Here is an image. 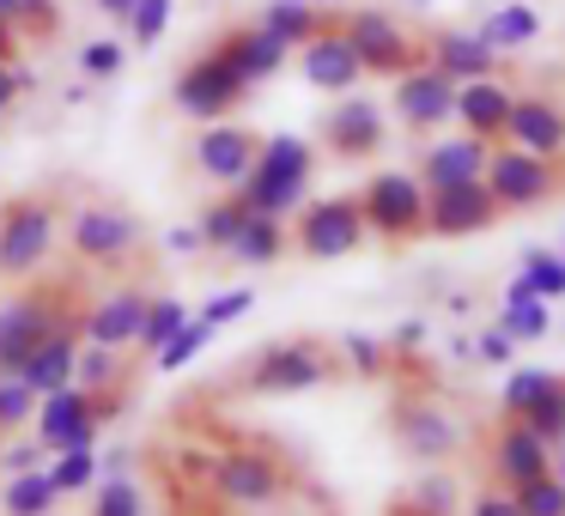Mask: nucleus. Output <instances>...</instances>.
Returning a JSON list of instances; mask_svg holds the SVG:
<instances>
[{
  "mask_svg": "<svg viewBox=\"0 0 565 516\" xmlns=\"http://www.w3.org/2000/svg\"><path fill=\"white\" fill-rule=\"evenodd\" d=\"M207 486L220 492V504H232V510H268V504L286 498V462L274 450L237 443V450H225L207 462Z\"/></svg>",
  "mask_w": 565,
  "mask_h": 516,
  "instance_id": "obj_6",
  "label": "nucleus"
},
{
  "mask_svg": "<svg viewBox=\"0 0 565 516\" xmlns=\"http://www.w3.org/2000/svg\"><path fill=\"white\" fill-rule=\"evenodd\" d=\"M468 516H516V498H511V492H480V498L475 504H468Z\"/></svg>",
  "mask_w": 565,
  "mask_h": 516,
  "instance_id": "obj_51",
  "label": "nucleus"
},
{
  "mask_svg": "<svg viewBox=\"0 0 565 516\" xmlns=\"http://www.w3.org/2000/svg\"><path fill=\"white\" fill-rule=\"evenodd\" d=\"M55 25H62V13H55V0H19V13H13V31L31 43L55 37Z\"/></svg>",
  "mask_w": 565,
  "mask_h": 516,
  "instance_id": "obj_48",
  "label": "nucleus"
},
{
  "mask_svg": "<svg viewBox=\"0 0 565 516\" xmlns=\"http://www.w3.org/2000/svg\"><path fill=\"white\" fill-rule=\"evenodd\" d=\"M62 207L50 195H13L0 201V280H31L55 256Z\"/></svg>",
  "mask_w": 565,
  "mask_h": 516,
  "instance_id": "obj_2",
  "label": "nucleus"
},
{
  "mask_svg": "<svg viewBox=\"0 0 565 516\" xmlns=\"http://www.w3.org/2000/svg\"><path fill=\"white\" fill-rule=\"evenodd\" d=\"M305 7H334V0H305Z\"/></svg>",
  "mask_w": 565,
  "mask_h": 516,
  "instance_id": "obj_59",
  "label": "nucleus"
},
{
  "mask_svg": "<svg viewBox=\"0 0 565 516\" xmlns=\"http://www.w3.org/2000/svg\"><path fill=\"white\" fill-rule=\"evenodd\" d=\"M341 37L353 43L359 67H365V74H383V79H402L407 67L426 62V43L407 37V31L395 25L390 13H377V7H365V13H341Z\"/></svg>",
  "mask_w": 565,
  "mask_h": 516,
  "instance_id": "obj_12",
  "label": "nucleus"
},
{
  "mask_svg": "<svg viewBox=\"0 0 565 516\" xmlns=\"http://www.w3.org/2000/svg\"><path fill=\"white\" fill-rule=\"evenodd\" d=\"M256 25L268 31V37H280L286 50H305L310 37H322V31L341 25V13H329V7H305V0H268L256 13Z\"/></svg>",
  "mask_w": 565,
  "mask_h": 516,
  "instance_id": "obj_27",
  "label": "nucleus"
},
{
  "mask_svg": "<svg viewBox=\"0 0 565 516\" xmlns=\"http://www.w3.org/2000/svg\"><path fill=\"white\" fill-rule=\"evenodd\" d=\"M523 426L535 431L547 450H553V443H565V377H553V389L541 395V401L523 407Z\"/></svg>",
  "mask_w": 565,
  "mask_h": 516,
  "instance_id": "obj_36",
  "label": "nucleus"
},
{
  "mask_svg": "<svg viewBox=\"0 0 565 516\" xmlns=\"http://www.w3.org/2000/svg\"><path fill=\"white\" fill-rule=\"evenodd\" d=\"M79 304L67 298V286H31V292L0 304V377H13L62 322H74Z\"/></svg>",
  "mask_w": 565,
  "mask_h": 516,
  "instance_id": "obj_3",
  "label": "nucleus"
},
{
  "mask_svg": "<svg viewBox=\"0 0 565 516\" xmlns=\"http://www.w3.org/2000/svg\"><path fill=\"white\" fill-rule=\"evenodd\" d=\"M147 304H152V292H140V286H116V292H104V298H98V304L79 310V341H92V346H116V353H128V346L140 341Z\"/></svg>",
  "mask_w": 565,
  "mask_h": 516,
  "instance_id": "obj_15",
  "label": "nucleus"
},
{
  "mask_svg": "<svg viewBox=\"0 0 565 516\" xmlns=\"http://www.w3.org/2000/svg\"><path fill=\"white\" fill-rule=\"evenodd\" d=\"M511 498H516V516H565V486H559L553 474H541V480H529V486H516Z\"/></svg>",
  "mask_w": 565,
  "mask_h": 516,
  "instance_id": "obj_43",
  "label": "nucleus"
},
{
  "mask_svg": "<svg viewBox=\"0 0 565 516\" xmlns=\"http://www.w3.org/2000/svg\"><path fill=\"white\" fill-rule=\"evenodd\" d=\"M104 413H110V395H92V389H79V383H67V389H55V395H38L31 438H38L50 455H62V450H98Z\"/></svg>",
  "mask_w": 565,
  "mask_h": 516,
  "instance_id": "obj_7",
  "label": "nucleus"
},
{
  "mask_svg": "<svg viewBox=\"0 0 565 516\" xmlns=\"http://www.w3.org/2000/svg\"><path fill=\"white\" fill-rule=\"evenodd\" d=\"M13 55H19V31L7 25V19H0V67L13 62Z\"/></svg>",
  "mask_w": 565,
  "mask_h": 516,
  "instance_id": "obj_55",
  "label": "nucleus"
},
{
  "mask_svg": "<svg viewBox=\"0 0 565 516\" xmlns=\"http://www.w3.org/2000/svg\"><path fill=\"white\" fill-rule=\"evenodd\" d=\"M475 31L504 55V50H523V43H535V37H541V13H535V7H516V0H511V7H499V13L480 19Z\"/></svg>",
  "mask_w": 565,
  "mask_h": 516,
  "instance_id": "obj_29",
  "label": "nucleus"
},
{
  "mask_svg": "<svg viewBox=\"0 0 565 516\" xmlns=\"http://www.w3.org/2000/svg\"><path fill=\"white\" fill-rule=\"evenodd\" d=\"M504 213L487 195V183H450V189H426V237H475L492 232Z\"/></svg>",
  "mask_w": 565,
  "mask_h": 516,
  "instance_id": "obj_13",
  "label": "nucleus"
},
{
  "mask_svg": "<svg viewBox=\"0 0 565 516\" xmlns=\"http://www.w3.org/2000/svg\"><path fill=\"white\" fill-rule=\"evenodd\" d=\"M43 462H50V450H43L38 438L7 443V450H0V467H7V474H25V467H43Z\"/></svg>",
  "mask_w": 565,
  "mask_h": 516,
  "instance_id": "obj_49",
  "label": "nucleus"
},
{
  "mask_svg": "<svg viewBox=\"0 0 565 516\" xmlns=\"http://www.w3.org/2000/svg\"><path fill=\"white\" fill-rule=\"evenodd\" d=\"M207 341H213V329H207L201 316H189L183 329H177L171 341L159 346V353H152V370H164V377H171V370H183V365H189V358H195Z\"/></svg>",
  "mask_w": 565,
  "mask_h": 516,
  "instance_id": "obj_37",
  "label": "nucleus"
},
{
  "mask_svg": "<svg viewBox=\"0 0 565 516\" xmlns=\"http://www.w3.org/2000/svg\"><path fill=\"white\" fill-rule=\"evenodd\" d=\"M329 377H334V358L317 341H274L244 365L249 395H305V389H322Z\"/></svg>",
  "mask_w": 565,
  "mask_h": 516,
  "instance_id": "obj_11",
  "label": "nucleus"
},
{
  "mask_svg": "<svg viewBox=\"0 0 565 516\" xmlns=\"http://www.w3.org/2000/svg\"><path fill=\"white\" fill-rule=\"evenodd\" d=\"M395 443H402V455H414V462L438 467L456 455V443H462V431H456V419L444 413V407L431 401H395Z\"/></svg>",
  "mask_w": 565,
  "mask_h": 516,
  "instance_id": "obj_16",
  "label": "nucleus"
},
{
  "mask_svg": "<svg viewBox=\"0 0 565 516\" xmlns=\"http://www.w3.org/2000/svg\"><path fill=\"white\" fill-rule=\"evenodd\" d=\"M31 413H38V395L19 377H0V438H13L19 426H31Z\"/></svg>",
  "mask_w": 565,
  "mask_h": 516,
  "instance_id": "obj_44",
  "label": "nucleus"
},
{
  "mask_svg": "<svg viewBox=\"0 0 565 516\" xmlns=\"http://www.w3.org/2000/svg\"><path fill=\"white\" fill-rule=\"evenodd\" d=\"M122 67H128V50L116 37H98V43L79 50V74H86V79H116Z\"/></svg>",
  "mask_w": 565,
  "mask_h": 516,
  "instance_id": "obj_47",
  "label": "nucleus"
},
{
  "mask_svg": "<svg viewBox=\"0 0 565 516\" xmlns=\"http://www.w3.org/2000/svg\"><path fill=\"white\" fill-rule=\"evenodd\" d=\"M213 50L225 55V62L237 67V74L249 79V86H262V79H274L286 67V43L280 37H268V31L256 25V19H249V25H232V31H220V37H213Z\"/></svg>",
  "mask_w": 565,
  "mask_h": 516,
  "instance_id": "obj_23",
  "label": "nucleus"
},
{
  "mask_svg": "<svg viewBox=\"0 0 565 516\" xmlns=\"http://www.w3.org/2000/svg\"><path fill=\"white\" fill-rule=\"evenodd\" d=\"M492 474H499L504 492H516V486H529V480L553 474V450L523 426V419H504L499 438H492Z\"/></svg>",
  "mask_w": 565,
  "mask_h": 516,
  "instance_id": "obj_20",
  "label": "nucleus"
},
{
  "mask_svg": "<svg viewBox=\"0 0 565 516\" xmlns=\"http://www.w3.org/2000/svg\"><path fill=\"white\" fill-rule=\"evenodd\" d=\"M171 13H177V0H135V13H128L122 25L140 50H152V43L164 37V25H171Z\"/></svg>",
  "mask_w": 565,
  "mask_h": 516,
  "instance_id": "obj_42",
  "label": "nucleus"
},
{
  "mask_svg": "<svg viewBox=\"0 0 565 516\" xmlns=\"http://www.w3.org/2000/svg\"><path fill=\"white\" fill-rule=\"evenodd\" d=\"M553 480H559V486H565V455H553Z\"/></svg>",
  "mask_w": 565,
  "mask_h": 516,
  "instance_id": "obj_58",
  "label": "nucleus"
},
{
  "mask_svg": "<svg viewBox=\"0 0 565 516\" xmlns=\"http://www.w3.org/2000/svg\"><path fill=\"white\" fill-rule=\"evenodd\" d=\"M516 280L547 304V298H565V256H547V249H529L523 256V273Z\"/></svg>",
  "mask_w": 565,
  "mask_h": 516,
  "instance_id": "obj_38",
  "label": "nucleus"
},
{
  "mask_svg": "<svg viewBox=\"0 0 565 516\" xmlns=\"http://www.w3.org/2000/svg\"><path fill=\"white\" fill-rule=\"evenodd\" d=\"M317 135H322V147H329V159H341V164L377 159L383 152V110L371 98H341L322 116Z\"/></svg>",
  "mask_w": 565,
  "mask_h": 516,
  "instance_id": "obj_17",
  "label": "nucleus"
},
{
  "mask_svg": "<svg viewBox=\"0 0 565 516\" xmlns=\"http://www.w3.org/2000/svg\"><path fill=\"white\" fill-rule=\"evenodd\" d=\"M98 13H110V19H128V13H135V0H98Z\"/></svg>",
  "mask_w": 565,
  "mask_h": 516,
  "instance_id": "obj_56",
  "label": "nucleus"
},
{
  "mask_svg": "<svg viewBox=\"0 0 565 516\" xmlns=\"http://www.w3.org/2000/svg\"><path fill=\"white\" fill-rule=\"evenodd\" d=\"M341 358L353 377H383V365H390V346L371 341V334H341Z\"/></svg>",
  "mask_w": 565,
  "mask_h": 516,
  "instance_id": "obj_45",
  "label": "nucleus"
},
{
  "mask_svg": "<svg viewBox=\"0 0 565 516\" xmlns=\"http://www.w3.org/2000/svg\"><path fill=\"white\" fill-rule=\"evenodd\" d=\"M547 389H553V370H511V377H504V395H499L504 419H523V407L541 401Z\"/></svg>",
  "mask_w": 565,
  "mask_h": 516,
  "instance_id": "obj_41",
  "label": "nucleus"
},
{
  "mask_svg": "<svg viewBox=\"0 0 565 516\" xmlns=\"http://www.w3.org/2000/svg\"><path fill=\"white\" fill-rule=\"evenodd\" d=\"M13 13H19V0H0V19H7V25H13Z\"/></svg>",
  "mask_w": 565,
  "mask_h": 516,
  "instance_id": "obj_57",
  "label": "nucleus"
},
{
  "mask_svg": "<svg viewBox=\"0 0 565 516\" xmlns=\"http://www.w3.org/2000/svg\"><path fill=\"white\" fill-rule=\"evenodd\" d=\"M365 213H359L353 195H322V201H305L292 213V249L305 261H341L353 249H365Z\"/></svg>",
  "mask_w": 565,
  "mask_h": 516,
  "instance_id": "obj_9",
  "label": "nucleus"
},
{
  "mask_svg": "<svg viewBox=\"0 0 565 516\" xmlns=\"http://www.w3.org/2000/svg\"><path fill=\"white\" fill-rule=\"evenodd\" d=\"M286 244H292V232H286V219H268V213H249L244 232H237V244L225 249L232 261H244V268H274V261L286 256Z\"/></svg>",
  "mask_w": 565,
  "mask_h": 516,
  "instance_id": "obj_28",
  "label": "nucleus"
},
{
  "mask_svg": "<svg viewBox=\"0 0 565 516\" xmlns=\"http://www.w3.org/2000/svg\"><path fill=\"white\" fill-rule=\"evenodd\" d=\"M164 249H171V256H195V249H201L195 225H177V232H164Z\"/></svg>",
  "mask_w": 565,
  "mask_h": 516,
  "instance_id": "obj_54",
  "label": "nucleus"
},
{
  "mask_svg": "<svg viewBox=\"0 0 565 516\" xmlns=\"http://www.w3.org/2000/svg\"><path fill=\"white\" fill-rule=\"evenodd\" d=\"M359 213H365V232L383 244H414L426 237V189L414 171H377L359 189Z\"/></svg>",
  "mask_w": 565,
  "mask_h": 516,
  "instance_id": "obj_8",
  "label": "nucleus"
},
{
  "mask_svg": "<svg viewBox=\"0 0 565 516\" xmlns=\"http://www.w3.org/2000/svg\"><path fill=\"white\" fill-rule=\"evenodd\" d=\"M487 159L492 147L475 135H456V140H431L426 152H419V189H450V183H480L487 176Z\"/></svg>",
  "mask_w": 565,
  "mask_h": 516,
  "instance_id": "obj_21",
  "label": "nucleus"
},
{
  "mask_svg": "<svg viewBox=\"0 0 565 516\" xmlns=\"http://www.w3.org/2000/svg\"><path fill=\"white\" fill-rule=\"evenodd\" d=\"M74 358H79V316L62 322V329H55L50 341H43L38 353L25 358L13 377L25 383L31 395H55V389H67V383H74Z\"/></svg>",
  "mask_w": 565,
  "mask_h": 516,
  "instance_id": "obj_25",
  "label": "nucleus"
},
{
  "mask_svg": "<svg viewBox=\"0 0 565 516\" xmlns=\"http://www.w3.org/2000/svg\"><path fill=\"white\" fill-rule=\"evenodd\" d=\"M407 504H414L419 516H456V480L444 474V467H431V474H419V480H414Z\"/></svg>",
  "mask_w": 565,
  "mask_h": 516,
  "instance_id": "obj_39",
  "label": "nucleus"
},
{
  "mask_svg": "<svg viewBox=\"0 0 565 516\" xmlns=\"http://www.w3.org/2000/svg\"><path fill=\"white\" fill-rule=\"evenodd\" d=\"M504 147L535 152V159H559L565 152V110L553 98H511V116H504Z\"/></svg>",
  "mask_w": 565,
  "mask_h": 516,
  "instance_id": "obj_19",
  "label": "nucleus"
},
{
  "mask_svg": "<svg viewBox=\"0 0 565 516\" xmlns=\"http://www.w3.org/2000/svg\"><path fill=\"white\" fill-rule=\"evenodd\" d=\"M395 116H402V128H414V135H431V128H444L456 116V79H444L438 67H407L402 79H395Z\"/></svg>",
  "mask_w": 565,
  "mask_h": 516,
  "instance_id": "obj_18",
  "label": "nucleus"
},
{
  "mask_svg": "<svg viewBox=\"0 0 565 516\" xmlns=\"http://www.w3.org/2000/svg\"><path fill=\"white\" fill-rule=\"evenodd\" d=\"M499 329L511 334V341H541V334H547V304H541V298H504Z\"/></svg>",
  "mask_w": 565,
  "mask_h": 516,
  "instance_id": "obj_40",
  "label": "nucleus"
},
{
  "mask_svg": "<svg viewBox=\"0 0 565 516\" xmlns=\"http://www.w3.org/2000/svg\"><path fill=\"white\" fill-rule=\"evenodd\" d=\"M98 474H104L98 450H62V455H50V462H43V480L55 486V498L92 492V486H98Z\"/></svg>",
  "mask_w": 565,
  "mask_h": 516,
  "instance_id": "obj_32",
  "label": "nucleus"
},
{
  "mask_svg": "<svg viewBox=\"0 0 565 516\" xmlns=\"http://www.w3.org/2000/svg\"><path fill=\"white\" fill-rule=\"evenodd\" d=\"M249 310H256V292H249V286H232V292H213L207 304L195 310L201 322H207L213 334L225 329V322H237V316H249Z\"/></svg>",
  "mask_w": 565,
  "mask_h": 516,
  "instance_id": "obj_46",
  "label": "nucleus"
},
{
  "mask_svg": "<svg viewBox=\"0 0 565 516\" xmlns=\"http://www.w3.org/2000/svg\"><path fill=\"white\" fill-rule=\"evenodd\" d=\"M414 7H431V0H414Z\"/></svg>",
  "mask_w": 565,
  "mask_h": 516,
  "instance_id": "obj_60",
  "label": "nucleus"
},
{
  "mask_svg": "<svg viewBox=\"0 0 565 516\" xmlns=\"http://www.w3.org/2000/svg\"><path fill=\"white\" fill-rule=\"evenodd\" d=\"M25 86H31V79H25V74H19V67H13V62L0 67V116L13 110V98H19V92H25Z\"/></svg>",
  "mask_w": 565,
  "mask_h": 516,
  "instance_id": "obj_52",
  "label": "nucleus"
},
{
  "mask_svg": "<svg viewBox=\"0 0 565 516\" xmlns=\"http://www.w3.org/2000/svg\"><path fill=\"white\" fill-rule=\"evenodd\" d=\"M262 152V135L256 128H237V122H207L195 135V171L207 176V183L220 189H237L249 176V164H256Z\"/></svg>",
  "mask_w": 565,
  "mask_h": 516,
  "instance_id": "obj_14",
  "label": "nucleus"
},
{
  "mask_svg": "<svg viewBox=\"0 0 565 516\" xmlns=\"http://www.w3.org/2000/svg\"><path fill=\"white\" fill-rule=\"evenodd\" d=\"M480 183H487L492 201H499V213H529V207H547V201L565 189V164L559 159H535V152H516V147H492Z\"/></svg>",
  "mask_w": 565,
  "mask_h": 516,
  "instance_id": "obj_10",
  "label": "nucleus"
},
{
  "mask_svg": "<svg viewBox=\"0 0 565 516\" xmlns=\"http://www.w3.org/2000/svg\"><path fill=\"white\" fill-rule=\"evenodd\" d=\"M92 516H147V492H140V480L128 474H98V486H92Z\"/></svg>",
  "mask_w": 565,
  "mask_h": 516,
  "instance_id": "obj_34",
  "label": "nucleus"
},
{
  "mask_svg": "<svg viewBox=\"0 0 565 516\" xmlns=\"http://www.w3.org/2000/svg\"><path fill=\"white\" fill-rule=\"evenodd\" d=\"M244 219H249V207L237 195H220V201H207L201 207V219H195V237H201V249H213V256H225V249L237 244V232H244Z\"/></svg>",
  "mask_w": 565,
  "mask_h": 516,
  "instance_id": "obj_31",
  "label": "nucleus"
},
{
  "mask_svg": "<svg viewBox=\"0 0 565 516\" xmlns=\"http://www.w3.org/2000/svg\"><path fill=\"white\" fill-rule=\"evenodd\" d=\"M249 92H256V86H249V79L237 74V67L225 62L213 43H207L201 55H189L183 74L171 79V104L189 116V122H201V128H207V122H225V116H232L237 104L249 98Z\"/></svg>",
  "mask_w": 565,
  "mask_h": 516,
  "instance_id": "obj_5",
  "label": "nucleus"
},
{
  "mask_svg": "<svg viewBox=\"0 0 565 516\" xmlns=\"http://www.w3.org/2000/svg\"><path fill=\"white\" fill-rule=\"evenodd\" d=\"M310 176H317V147L305 135H268L249 164V176L232 189L249 213H268V219H292L310 195Z\"/></svg>",
  "mask_w": 565,
  "mask_h": 516,
  "instance_id": "obj_1",
  "label": "nucleus"
},
{
  "mask_svg": "<svg viewBox=\"0 0 565 516\" xmlns=\"http://www.w3.org/2000/svg\"><path fill=\"white\" fill-rule=\"evenodd\" d=\"M475 353L487 358V365H511L516 341H511V334H504V329H487V334H480V341H475Z\"/></svg>",
  "mask_w": 565,
  "mask_h": 516,
  "instance_id": "obj_50",
  "label": "nucleus"
},
{
  "mask_svg": "<svg viewBox=\"0 0 565 516\" xmlns=\"http://www.w3.org/2000/svg\"><path fill=\"white\" fill-rule=\"evenodd\" d=\"M426 67H438L444 79L468 86V79H492L499 50H492L480 31H431V37H426Z\"/></svg>",
  "mask_w": 565,
  "mask_h": 516,
  "instance_id": "obj_22",
  "label": "nucleus"
},
{
  "mask_svg": "<svg viewBox=\"0 0 565 516\" xmlns=\"http://www.w3.org/2000/svg\"><path fill=\"white\" fill-rule=\"evenodd\" d=\"M298 67H305V79L317 92H353L359 79H365V67H359L353 43L341 37V25L322 31V37H310L305 50H298Z\"/></svg>",
  "mask_w": 565,
  "mask_h": 516,
  "instance_id": "obj_24",
  "label": "nucleus"
},
{
  "mask_svg": "<svg viewBox=\"0 0 565 516\" xmlns=\"http://www.w3.org/2000/svg\"><path fill=\"white\" fill-rule=\"evenodd\" d=\"M140 244H147V225L116 201H86V207L67 213V249L86 268H122L140 256Z\"/></svg>",
  "mask_w": 565,
  "mask_h": 516,
  "instance_id": "obj_4",
  "label": "nucleus"
},
{
  "mask_svg": "<svg viewBox=\"0 0 565 516\" xmlns=\"http://www.w3.org/2000/svg\"><path fill=\"white\" fill-rule=\"evenodd\" d=\"M183 322H189V304H183V298H171V292H164V298H152V304H147V322H140V341H135V353H159V346L164 341H171V334L177 329H183Z\"/></svg>",
  "mask_w": 565,
  "mask_h": 516,
  "instance_id": "obj_35",
  "label": "nucleus"
},
{
  "mask_svg": "<svg viewBox=\"0 0 565 516\" xmlns=\"http://www.w3.org/2000/svg\"><path fill=\"white\" fill-rule=\"evenodd\" d=\"M122 377H128V365H122V353H116V346L79 341V358H74V383H79V389L116 395V383H122Z\"/></svg>",
  "mask_w": 565,
  "mask_h": 516,
  "instance_id": "obj_33",
  "label": "nucleus"
},
{
  "mask_svg": "<svg viewBox=\"0 0 565 516\" xmlns=\"http://www.w3.org/2000/svg\"><path fill=\"white\" fill-rule=\"evenodd\" d=\"M511 98H516V92H504L499 79H468V86H456V122H462L475 140L499 147V140H504V116H511Z\"/></svg>",
  "mask_w": 565,
  "mask_h": 516,
  "instance_id": "obj_26",
  "label": "nucleus"
},
{
  "mask_svg": "<svg viewBox=\"0 0 565 516\" xmlns=\"http://www.w3.org/2000/svg\"><path fill=\"white\" fill-rule=\"evenodd\" d=\"M419 341H426V322H419V316H407V322H402V329H395V334H390V346H395V353H414V346H419Z\"/></svg>",
  "mask_w": 565,
  "mask_h": 516,
  "instance_id": "obj_53",
  "label": "nucleus"
},
{
  "mask_svg": "<svg viewBox=\"0 0 565 516\" xmlns=\"http://www.w3.org/2000/svg\"><path fill=\"white\" fill-rule=\"evenodd\" d=\"M55 486L43 480V467H25V474H7L0 486V510L7 516H55Z\"/></svg>",
  "mask_w": 565,
  "mask_h": 516,
  "instance_id": "obj_30",
  "label": "nucleus"
}]
</instances>
